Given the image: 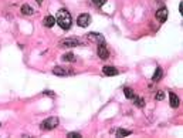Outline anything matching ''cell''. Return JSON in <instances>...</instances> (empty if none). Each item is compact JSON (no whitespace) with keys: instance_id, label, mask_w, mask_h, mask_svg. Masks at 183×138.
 <instances>
[{"instance_id":"1","label":"cell","mask_w":183,"mask_h":138,"mask_svg":"<svg viewBox=\"0 0 183 138\" xmlns=\"http://www.w3.org/2000/svg\"><path fill=\"white\" fill-rule=\"evenodd\" d=\"M55 23H57L62 30H68L71 27V23H73L71 14L66 10V9H60V10L57 11V19H55Z\"/></svg>"},{"instance_id":"2","label":"cell","mask_w":183,"mask_h":138,"mask_svg":"<svg viewBox=\"0 0 183 138\" xmlns=\"http://www.w3.org/2000/svg\"><path fill=\"white\" fill-rule=\"evenodd\" d=\"M58 118L57 117H50V118H47L46 121H43L41 123V130H46V131H48V130H54L57 125H58Z\"/></svg>"},{"instance_id":"3","label":"cell","mask_w":183,"mask_h":138,"mask_svg":"<svg viewBox=\"0 0 183 138\" xmlns=\"http://www.w3.org/2000/svg\"><path fill=\"white\" fill-rule=\"evenodd\" d=\"M81 41L78 39H64V40L60 41V47H75V46H80Z\"/></svg>"},{"instance_id":"4","label":"cell","mask_w":183,"mask_h":138,"mask_svg":"<svg viewBox=\"0 0 183 138\" xmlns=\"http://www.w3.org/2000/svg\"><path fill=\"white\" fill-rule=\"evenodd\" d=\"M91 23V16L87 14V13H84V14H80L77 19V24L80 27H87L88 24Z\"/></svg>"},{"instance_id":"5","label":"cell","mask_w":183,"mask_h":138,"mask_svg":"<svg viewBox=\"0 0 183 138\" xmlns=\"http://www.w3.org/2000/svg\"><path fill=\"white\" fill-rule=\"evenodd\" d=\"M156 19L159 20V23H165L168 19V9L166 7H161L156 11Z\"/></svg>"},{"instance_id":"6","label":"cell","mask_w":183,"mask_h":138,"mask_svg":"<svg viewBox=\"0 0 183 138\" xmlns=\"http://www.w3.org/2000/svg\"><path fill=\"white\" fill-rule=\"evenodd\" d=\"M169 104H170V107H172V108H177V107H179L180 100H179V97H177L175 93L169 94Z\"/></svg>"},{"instance_id":"7","label":"cell","mask_w":183,"mask_h":138,"mask_svg":"<svg viewBox=\"0 0 183 138\" xmlns=\"http://www.w3.org/2000/svg\"><path fill=\"white\" fill-rule=\"evenodd\" d=\"M98 56L101 57L102 60H106L108 57H109V51L106 50V47L104 44H99L98 46Z\"/></svg>"},{"instance_id":"8","label":"cell","mask_w":183,"mask_h":138,"mask_svg":"<svg viewBox=\"0 0 183 138\" xmlns=\"http://www.w3.org/2000/svg\"><path fill=\"white\" fill-rule=\"evenodd\" d=\"M88 39H90V40L98 41L99 44H104V41H105L104 36H102V34H99V33H88Z\"/></svg>"},{"instance_id":"9","label":"cell","mask_w":183,"mask_h":138,"mask_svg":"<svg viewBox=\"0 0 183 138\" xmlns=\"http://www.w3.org/2000/svg\"><path fill=\"white\" fill-rule=\"evenodd\" d=\"M102 73L105 75H117L118 70L115 67H111V66H105V67H102Z\"/></svg>"},{"instance_id":"10","label":"cell","mask_w":183,"mask_h":138,"mask_svg":"<svg viewBox=\"0 0 183 138\" xmlns=\"http://www.w3.org/2000/svg\"><path fill=\"white\" fill-rule=\"evenodd\" d=\"M53 74H55V75H68L70 74V71L66 70V68H62V67H54L53 68Z\"/></svg>"},{"instance_id":"11","label":"cell","mask_w":183,"mask_h":138,"mask_svg":"<svg viewBox=\"0 0 183 138\" xmlns=\"http://www.w3.org/2000/svg\"><path fill=\"white\" fill-rule=\"evenodd\" d=\"M22 13L24 16H31L34 13V10L30 7L29 4H23V6H22Z\"/></svg>"},{"instance_id":"12","label":"cell","mask_w":183,"mask_h":138,"mask_svg":"<svg viewBox=\"0 0 183 138\" xmlns=\"http://www.w3.org/2000/svg\"><path fill=\"white\" fill-rule=\"evenodd\" d=\"M54 24H55V17H53V16H47V17L44 19V26L53 27Z\"/></svg>"},{"instance_id":"13","label":"cell","mask_w":183,"mask_h":138,"mask_svg":"<svg viewBox=\"0 0 183 138\" xmlns=\"http://www.w3.org/2000/svg\"><path fill=\"white\" fill-rule=\"evenodd\" d=\"M124 94H125V97L129 98V100H132V98L135 97V93H133V90L129 88V87H125V88H124Z\"/></svg>"},{"instance_id":"14","label":"cell","mask_w":183,"mask_h":138,"mask_svg":"<svg viewBox=\"0 0 183 138\" xmlns=\"http://www.w3.org/2000/svg\"><path fill=\"white\" fill-rule=\"evenodd\" d=\"M132 132L129 130H124V128H119V130L117 131V137H128V135H131Z\"/></svg>"},{"instance_id":"15","label":"cell","mask_w":183,"mask_h":138,"mask_svg":"<svg viewBox=\"0 0 183 138\" xmlns=\"http://www.w3.org/2000/svg\"><path fill=\"white\" fill-rule=\"evenodd\" d=\"M161 79H162V68L161 67H156V70H155V74H153V77H152V80H153V81H159Z\"/></svg>"},{"instance_id":"16","label":"cell","mask_w":183,"mask_h":138,"mask_svg":"<svg viewBox=\"0 0 183 138\" xmlns=\"http://www.w3.org/2000/svg\"><path fill=\"white\" fill-rule=\"evenodd\" d=\"M62 61H75V56L73 53H67L62 56Z\"/></svg>"},{"instance_id":"17","label":"cell","mask_w":183,"mask_h":138,"mask_svg":"<svg viewBox=\"0 0 183 138\" xmlns=\"http://www.w3.org/2000/svg\"><path fill=\"white\" fill-rule=\"evenodd\" d=\"M133 100H135V103H133V104H135L136 107H141V108H142L143 105H145V101H143V98H139V97H133Z\"/></svg>"},{"instance_id":"18","label":"cell","mask_w":183,"mask_h":138,"mask_svg":"<svg viewBox=\"0 0 183 138\" xmlns=\"http://www.w3.org/2000/svg\"><path fill=\"white\" fill-rule=\"evenodd\" d=\"M155 98H156L157 101H162V100H163V98H165V94H163V91H159V93H156Z\"/></svg>"},{"instance_id":"19","label":"cell","mask_w":183,"mask_h":138,"mask_svg":"<svg viewBox=\"0 0 183 138\" xmlns=\"http://www.w3.org/2000/svg\"><path fill=\"white\" fill-rule=\"evenodd\" d=\"M67 137H68V138H80L81 134H78V132H68Z\"/></svg>"},{"instance_id":"20","label":"cell","mask_w":183,"mask_h":138,"mask_svg":"<svg viewBox=\"0 0 183 138\" xmlns=\"http://www.w3.org/2000/svg\"><path fill=\"white\" fill-rule=\"evenodd\" d=\"M106 3V0H98V2H97V6H98V7H101V6H102V4H105Z\"/></svg>"},{"instance_id":"21","label":"cell","mask_w":183,"mask_h":138,"mask_svg":"<svg viewBox=\"0 0 183 138\" xmlns=\"http://www.w3.org/2000/svg\"><path fill=\"white\" fill-rule=\"evenodd\" d=\"M46 94H47V95H54V93H51V91H44V95H46Z\"/></svg>"},{"instance_id":"22","label":"cell","mask_w":183,"mask_h":138,"mask_svg":"<svg viewBox=\"0 0 183 138\" xmlns=\"http://www.w3.org/2000/svg\"><path fill=\"white\" fill-rule=\"evenodd\" d=\"M179 11H180V13H183V3H180V6H179Z\"/></svg>"},{"instance_id":"23","label":"cell","mask_w":183,"mask_h":138,"mask_svg":"<svg viewBox=\"0 0 183 138\" xmlns=\"http://www.w3.org/2000/svg\"><path fill=\"white\" fill-rule=\"evenodd\" d=\"M37 3H38V4H41V3H43V0H37Z\"/></svg>"},{"instance_id":"24","label":"cell","mask_w":183,"mask_h":138,"mask_svg":"<svg viewBox=\"0 0 183 138\" xmlns=\"http://www.w3.org/2000/svg\"><path fill=\"white\" fill-rule=\"evenodd\" d=\"M157 2H163V0H157Z\"/></svg>"}]
</instances>
